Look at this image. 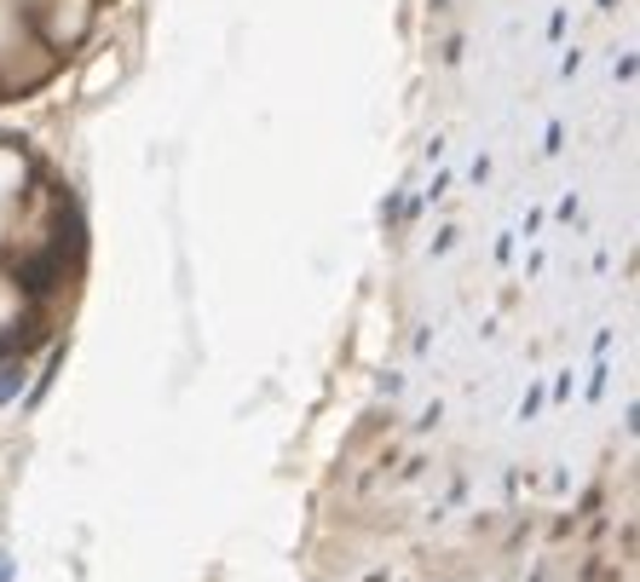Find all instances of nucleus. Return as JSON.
<instances>
[{
  "instance_id": "f257e3e1",
  "label": "nucleus",
  "mask_w": 640,
  "mask_h": 582,
  "mask_svg": "<svg viewBox=\"0 0 640 582\" xmlns=\"http://www.w3.org/2000/svg\"><path fill=\"white\" fill-rule=\"evenodd\" d=\"M17 387H24V364H17V357H0V404H12Z\"/></svg>"
},
{
  "instance_id": "f03ea898",
  "label": "nucleus",
  "mask_w": 640,
  "mask_h": 582,
  "mask_svg": "<svg viewBox=\"0 0 640 582\" xmlns=\"http://www.w3.org/2000/svg\"><path fill=\"white\" fill-rule=\"evenodd\" d=\"M0 582H7V554H0Z\"/></svg>"
}]
</instances>
